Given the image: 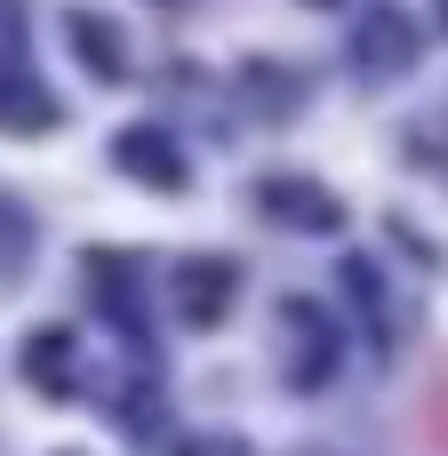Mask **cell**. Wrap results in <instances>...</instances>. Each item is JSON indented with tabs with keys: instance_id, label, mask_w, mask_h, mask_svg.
Returning a JSON list of instances; mask_svg holds the SVG:
<instances>
[{
	"instance_id": "obj_3",
	"label": "cell",
	"mask_w": 448,
	"mask_h": 456,
	"mask_svg": "<svg viewBox=\"0 0 448 456\" xmlns=\"http://www.w3.org/2000/svg\"><path fill=\"white\" fill-rule=\"evenodd\" d=\"M112 152H120V168H128V176H144L152 192H176V184H184V160H176V144H168L160 128H128Z\"/></svg>"
},
{
	"instance_id": "obj_2",
	"label": "cell",
	"mask_w": 448,
	"mask_h": 456,
	"mask_svg": "<svg viewBox=\"0 0 448 456\" xmlns=\"http://www.w3.org/2000/svg\"><path fill=\"white\" fill-rule=\"evenodd\" d=\"M64 40H72V56H80L96 80H128V48L112 40V24H104L96 8H72V16H64Z\"/></svg>"
},
{
	"instance_id": "obj_6",
	"label": "cell",
	"mask_w": 448,
	"mask_h": 456,
	"mask_svg": "<svg viewBox=\"0 0 448 456\" xmlns=\"http://www.w3.org/2000/svg\"><path fill=\"white\" fill-rule=\"evenodd\" d=\"M24 377H32L40 393H64V385H72V337H64V329H40V337L24 345Z\"/></svg>"
},
{
	"instance_id": "obj_5",
	"label": "cell",
	"mask_w": 448,
	"mask_h": 456,
	"mask_svg": "<svg viewBox=\"0 0 448 456\" xmlns=\"http://www.w3.org/2000/svg\"><path fill=\"white\" fill-rule=\"evenodd\" d=\"M224 305H232V265L224 256H200V265H184V321H224Z\"/></svg>"
},
{
	"instance_id": "obj_12",
	"label": "cell",
	"mask_w": 448,
	"mask_h": 456,
	"mask_svg": "<svg viewBox=\"0 0 448 456\" xmlns=\"http://www.w3.org/2000/svg\"><path fill=\"white\" fill-rule=\"evenodd\" d=\"M168 8H176V0H168Z\"/></svg>"
},
{
	"instance_id": "obj_8",
	"label": "cell",
	"mask_w": 448,
	"mask_h": 456,
	"mask_svg": "<svg viewBox=\"0 0 448 456\" xmlns=\"http://www.w3.org/2000/svg\"><path fill=\"white\" fill-rule=\"evenodd\" d=\"M176 456H248V449H240V441H184Z\"/></svg>"
},
{
	"instance_id": "obj_7",
	"label": "cell",
	"mask_w": 448,
	"mask_h": 456,
	"mask_svg": "<svg viewBox=\"0 0 448 456\" xmlns=\"http://www.w3.org/2000/svg\"><path fill=\"white\" fill-rule=\"evenodd\" d=\"M48 120H56V104H48L24 72H8V80H0V128H48Z\"/></svg>"
},
{
	"instance_id": "obj_11",
	"label": "cell",
	"mask_w": 448,
	"mask_h": 456,
	"mask_svg": "<svg viewBox=\"0 0 448 456\" xmlns=\"http://www.w3.org/2000/svg\"><path fill=\"white\" fill-rule=\"evenodd\" d=\"M321 8H329V0H321Z\"/></svg>"
},
{
	"instance_id": "obj_4",
	"label": "cell",
	"mask_w": 448,
	"mask_h": 456,
	"mask_svg": "<svg viewBox=\"0 0 448 456\" xmlns=\"http://www.w3.org/2000/svg\"><path fill=\"white\" fill-rule=\"evenodd\" d=\"M257 200H265L281 224H297V232H329V224H337V200H329L321 184H297V176H273V184H257Z\"/></svg>"
},
{
	"instance_id": "obj_9",
	"label": "cell",
	"mask_w": 448,
	"mask_h": 456,
	"mask_svg": "<svg viewBox=\"0 0 448 456\" xmlns=\"http://www.w3.org/2000/svg\"><path fill=\"white\" fill-rule=\"evenodd\" d=\"M433 8H441V24H448V0H433Z\"/></svg>"
},
{
	"instance_id": "obj_1",
	"label": "cell",
	"mask_w": 448,
	"mask_h": 456,
	"mask_svg": "<svg viewBox=\"0 0 448 456\" xmlns=\"http://www.w3.org/2000/svg\"><path fill=\"white\" fill-rule=\"evenodd\" d=\"M353 64H361V72H409V64H417V24L393 16V8L369 16V24L353 32Z\"/></svg>"
},
{
	"instance_id": "obj_10",
	"label": "cell",
	"mask_w": 448,
	"mask_h": 456,
	"mask_svg": "<svg viewBox=\"0 0 448 456\" xmlns=\"http://www.w3.org/2000/svg\"><path fill=\"white\" fill-rule=\"evenodd\" d=\"M441 425H448V393H441Z\"/></svg>"
}]
</instances>
